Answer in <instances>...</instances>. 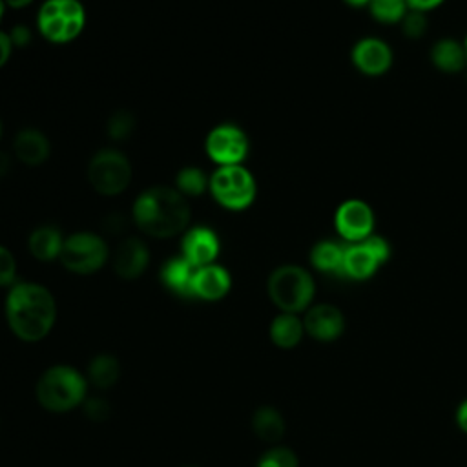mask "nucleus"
Segmentation results:
<instances>
[{
  "instance_id": "1",
  "label": "nucleus",
  "mask_w": 467,
  "mask_h": 467,
  "mask_svg": "<svg viewBox=\"0 0 467 467\" xmlns=\"http://www.w3.org/2000/svg\"><path fill=\"white\" fill-rule=\"evenodd\" d=\"M5 319L18 339L27 343L40 341L55 325V297L44 285L15 283L5 297Z\"/></svg>"
},
{
  "instance_id": "2",
  "label": "nucleus",
  "mask_w": 467,
  "mask_h": 467,
  "mask_svg": "<svg viewBox=\"0 0 467 467\" xmlns=\"http://www.w3.org/2000/svg\"><path fill=\"white\" fill-rule=\"evenodd\" d=\"M131 215L140 232L155 239H166L188 230L192 210L177 188L157 184L135 199Z\"/></svg>"
},
{
  "instance_id": "3",
  "label": "nucleus",
  "mask_w": 467,
  "mask_h": 467,
  "mask_svg": "<svg viewBox=\"0 0 467 467\" xmlns=\"http://www.w3.org/2000/svg\"><path fill=\"white\" fill-rule=\"evenodd\" d=\"M88 379L71 365H53L36 381L35 396L49 412H69L86 401Z\"/></svg>"
},
{
  "instance_id": "4",
  "label": "nucleus",
  "mask_w": 467,
  "mask_h": 467,
  "mask_svg": "<svg viewBox=\"0 0 467 467\" xmlns=\"http://www.w3.org/2000/svg\"><path fill=\"white\" fill-rule=\"evenodd\" d=\"M266 290L268 297L281 312L299 314L310 306L316 283L306 268L299 265H281L270 274Z\"/></svg>"
},
{
  "instance_id": "5",
  "label": "nucleus",
  "mask_w": 467,
  "mask_h": 467,
  "mask_svg": "<svg viewBox=\"0 0 467 467\" xmlns=\"http://www.w3.org/2000/svg\"><path fill=\"white\" fill-rule=\"evenodd\" d=\"M40 35L53 44L75 40L86 24V13L78 0H46L36 16Z\"/></svg>"
},
{
  "instance_id": "6",
  "label": "nucleus",
  "mask_w": 467,
  "mask_h": 467,
  "mask_svg": "<svg viewBox=\"0 0 467 467\" xmlns=\"http://www.w3.org/2000/svg\"><path fill=\"white\" fill-rule=\"evenodd\" d=\"M86 175L97 193L113 197L130 186L133 170L130 159L122 151L115 148H104L91 157Z\"/></svg>"
},
{
  "instance_id": "7",
  "label": "nucleus",
  "mask_w": 467,
  "mask_h": 467,
  "mask_svg": "<svg viewBox=\"0 0 467 467\" xmlns=\"http://www.w3.org/2000/svg\"><path fill=\"white\" fill-rule=\"evenodd\" d=\"M212 197L226 210L241 212L248 208L257 193L254 175L241 164L219 166L210 177Z\"/></svg>"
},
{
  "instance_id": "8",
  "label": "nucleus",
  "mask_w": 467,
  "mask_h": 467,
  "mask_svg": "<svg viewBox=\"0 0 467 467\" xmlns=\"http://www.w3.org/2000/svg\"><path fill=\"white\" fill-rule=\"evenodd\" d=\"M58 259L66 270L88 275L106 265L108 244L100 235L93 232H75L64 239Z\"/></svg>"
},
{
  "instance_id": "9",
  "label": "nucleus",
  "mask_w": 467,
  "mask_h": 467,
  "mask_svg": "<svg viewBox=\"0 0 467 467\" xmlns=\"http://www.w3.org/2000/svg\"><path fill=\"white\" fill-rule=\"evenodd\" d=\"M248 137L235 124L215 126L204 140L206 155L219 166L241 164L248 155Z\"/></svg>"
},
{
  "instance_id": "10",
  "label": "nucleus",
  "mask_w": 467,
  "mask_h": 467,
  "mask_svg": "<svg viewBox=\"0 0 467 467\" xmlns=\"http://www.w3.org/2000/svg\"><path fill=\"white\" fill-rule=\"evenodd\" d=\"M374 210L361 199H347L334 212V228L345 243L365 241L374 234Z\"/></svg>"
},
{
  "instance_id": "11",
  "label": "nucleus",
  "mask_w": 467,
  "mask_h": 467,
  "mask_svg": "<svg viewBox=\"0 0 467 467\" xmlns=\"http://www.w3.org/2000/svg\"><path fill=\"white\" fill-rule=\"evenodd\" d=\"M354 67L365 77L385 75L394 62L392 47L378 36H363L350 49Z\"/></svg>"
},
{
  "instance_id": "12",
  "label": "nucleus",
  "mask_w": 467,
  "mask_h": 467,
  "mask_svg": "<svg viewBox=\"0 0 467 467\" xmlns=\"http://www.w3.org/2000/svg\"><path fill=\"white\" fill-rule=\"evenodd\" d=\"M303 327L310 337L328 343V341H336L343 334L345 317L337 306L321 303L306 310L303 317Z\"/></svg>"
},
{
  "instance_id": "13",
  "label": "nucleus",
  "mask_w": 467,
  "mask_h": 467,
  "mask_svg": "<svg viewBox=\"0 0 467 467\" xmlns=\"http://www.w3.org/2000/svg\"><path fill=\"white\" fill-rule=\"evenodd\" d=\"M182 257L195 268L212 265L219 255L221 244L213 230L206 226H193L184 232L181 241Z\"/></svg>"
},
{
  "instance_id": "14",
  "label": "nucleus",
  "mask_w": 467,
  "mask_h": 467,
  "mask_svg": "<svg viewBox=\"0 0 467 467\" xmlns=\"http://www.w3.org/2000/svg\"><path fill=\"white\" fill-rule=\"evenodd\" d=\"M232 286V277L228 270L221 265H204L195 268L192 279V297L202 301H219L223 299Z\"/></svg>"
},
{
  "instance_id": "15",
  "label": "nucleus",
  "mask_w": 467,
  "mask_h": 467,
  "mask_svg": "<svg viewBox=\"0 0 467 467\" xmlns=\"http://www.w3.org/2000/svg\"><path fill=\"white\" fill-rule=\"evenodd\" d=\"M150 265V250L137 237L124 239L113 254V270L122 279H137Z\"/></svg>"
},
{
  "instance_id": "16",
  "label": "nucleus",
  "mask_w": 467,
  "mask_h": 467,
  "mask_svg": "<svg viewBox=\"0 0 467 467\" xmlns=\"http://www.w3.org/2000/svg\"><path fill=\"white\" fill-rule=\"evenodd\" d=\"M13 153L26 166H40L49 159L51 144L40 130L26 128L15 135Z\"/></svg>"
},
{
  "instance_id": "17",
  "label": "nucleus",
  "mask_w": 467,
  "mask_h": 467,
  "mask_svg": "<svg viewBox=\"0 0 467 467\" xmlns=\"http://www.w3.org/2000/svg\"><path fill=\"white\" fill-rule=\"evenodd\" d=\"M381 266L379 259L372 254V250L361 243H347L345 259H343V275L354 281H365L372 277Z\"/></svg>"
},
{
  "instance_id": "18",
  "label": "nucleus",
  "mask_w": 467,
  "mask_h": 467,
  "mask_svg": "<svg viewBox=\"0 0 467 467\" xmlns=\"http://www.w3.org/2000/svg\"><path fill=\"white\" fill-rule=\"evenodd\" d=\"M345 241L321 239L310 250V263L321 274L343 275V259H345Z\"/></svg>"
},
{
  "instance_id": "19",
  "label": "nucleus",
  "mask_w": 467,
  "mask_h": 467,
  "mask_svg": "<svg viewBox=\"0 0 467 467\" xmlns=\"http://www.w3.org/2000/svg\"><path fill=\"white\" fill-rule=\"evenodd\" d=\"M431 64L441 73H460L467 66L463 42L454 38H440L431 47Z\"/></svg>"
},
{
  "instance_id": "20",
  "label": "nucleus",
  "mask_w": 467,
  "mask_h": 467,
  "mask_svg": "<svg viewBox=\"0 0 467 467\" xmlns=\"http://www.w3.org/2000/svg\"><path fill=\"white\" fill-rule=\"evenodd\" d=\"M29 252L35 259L38 261H53L60 257L62 246H64V237L58 228L44 224L38 226L31 232L29 241H27Z\"/></svg>"
},
{
  "instance_id": "21",
  "label": "nucleus",
  "mask_w": 467,
  "mask_h": 467,
  "mask_svg": "<svg viewBox=\"0 0 467 467\" xmlns=\"http://www.w3.org/2000/svg\"><path fill=\"white\" fill-rule=\"evenodd\" d=\"M195 266H192L182 255L166 261L161 268L162 285L177 296L192 297V279Z\"/></svg>"
},
{
  "instance_id": "22",
  "label": "nucleus",
  "mask_w": 467,
  "mask_h": 467,
  "mask_svg": "<svg viewBox=\"0 0 467 467\" xmlns=\"http://www.w3.org/2000/svg\"><path fill=\"white\" fill-rule=\"evenodd\" d=\"M303 334V319H299L297 314L281 312L270 323V339L279 348H294L301 341Z\"/></svg>"
},
{
  "instance_id": "23",
  "label": "nucleus",
  "mask_w": 467,
  "mask_h": 467,
  "mask_svg": "<svg viewBox=\"0 0 467 467\" xmlns=\"http://www.w3.org/2000/svg\"><path fill=\"white\" fill-rule=\"evenodd\" d=\"M252 429L263 441H279L285 434V420L275 407L263 405L252 416Z\"/></svg>"
},
{
  "instance_id": "24",
  "label": "nucleus",
  "mask_w": 467,
  "mask_h": 467,
  "mask_svg": "<svg viewBox=\"0 0 467 467\" xmlns=\"http://www.w3.org/2000/svg\"><path fill=\"white\" fill-rule=\"evenodd\" d=\"M120 376V363L111 354H99L88 365V379L97 389H109Z\"/></svg>"
},
{
  "instance_id": "25",
  "label": "nucleus",
  "mask_w": 467,
  "mask_h": 467,
  "mask_svg": "<svg viewBox=\"0 0 467 467\" xmlns=\"http://www.w3.org/2000/svg\"><path fill=\"white\" fill-rule=\"evenodd\" d=\"M175 188L184 195V197H197L210 188V179L201 168L195 166H186L181 168L175 175Z\"/></svg>"
},
{
  "instance_id": "26",
  "label": "nucleus",
  "mask_w": 467,
  "mask_h": 467,
  "mask_svg": "<svg viewBox=\"0 0 467 467\" xmlns=\"http://www.w3.org/2000/svg\"><path fill=\"white\" fill-rule=\"evenodd\" d=\"M407 11V0H370L368 4L370 16L381 24H400Z\"/></svg>"
},
{
  "instance_id": "27",
  "label": "nucleus",
  "mask_w": 467,
  "mask_h": 467,
  "mask_svg": "<svg viewBox=\"0 0 467 467\" xmlns=\"http://www.w3.org/2000/svg\"><path fill=\"white\" fill-rule=\"evenodd\" d=\"M133 130H135V117L128 109H117L109 115L106 131L113 140H117V142L128 140L131 137Z\"/></svg>"
},
{
  "instance_id": "28",
  "label": "nucleus",
  "mask_w": 467,
  "mask_h": 467,
  "mask_svg": "<svg viewBox=\"0 0 467 467\" xmlns=\"http://www.w3.org/2000/svg\"><path fill=\"white\" fill-rule=\"evenodd\" d=\"M255 467H299V460L288 447H272L257 460Z\"/></svg>"
},
{
  "instance_id": "29",
  "label": "nucleus",
  "mask_w": 467,
  "mask_h": 467,
  "mask_svg": "<svg viewBox=\"0 0 467 467\" xmlns=\"http://www.w3.org/2000/svg\"><path fill=\"white\" fill-rule=\"evenodd\" d=\"M400 26L407 38L418 40L427 33V13L409 9L407 15L403 16V20L400 22Z\"/></svg>"
},
{
  "instance_id": "30",
  "label": "nucleus",
  "mask_w": 467,
  "mask_h": 467,
  "mask_svg": "<svg viewBox=\"0 0 467 467\" xmlns=\"http://www.w3.org/2000/svg\"><path fill=\"white\" fill-rule=\"evenodd\" d=\"M16 277V261L11 250L0 244V286H13Z\"/></svg>"
},
{
  "instance_id": "31",
  "label": "nucleus",
  "mask_w": 467,
  "mask_h": 467,
  "mask_svg": "<svg viewBox=\"0 0 467 467\" xmlns=\"http://www.w3.org/2000/svg\"><path fill=\"white\" fill-rule=\"evenodd\" d=\"M84 410H86V414H88L91 420L100 421V420H104V418L109 414V405H108L106 400H102V398H91V400H88V401L84 403Z\"/></svg>"
},
{
  "instance_id": "32",
  "label": "nucleus",
  "mask_w": 467,
  "mask_h": 467,
  "mask_svg": "<svg viewBox=\"0 0 467 467\" xmlns=\"http://www.w3.org/2000/svg\"><path fill=\"white\" fill-rule=\"evenodd\" d=\"M9 38H11V44L13 47H26L31 38H33V33L27 26H15L11 31H9Z\"/></svg>"
},
{
  "instance_id": "33",
  "label": "nucleus",
  "mask_w": 467,
  "mask_h": 467,
  "mask_svg": "<svg viewBox=\"0 0 467 467\" xmlns=\"http://www.w3.org/2000/svg\"><path fill=\"white\" fill-rule=\"evenodd\" d=\"M13 44H11V38H9V33H4L0 31V67H4L13 53Z\"/></svg>"
},
{
  "instance_id": "34",
  "label": "nucleus",
  "mask_w": 467,
  "mask_h": 467,
  "mask_svg": "<svg viewBox=\"0 0 467 467\" xmlns=\"http://www.w3.org/2000/svg\"><path fill=\"white\" fill-rule=\"evenodd\" d=\"M445 0H407L409 4V9H414V11H421V13H429L436 7H440Z\"/></svg>"
},
{
  "instance_id": "35",
  "label": "nucleus",
  "mask_w": 467,
  "mask_h": 467,
  "mask_svg": "<svg viewBox=\"0 0 467 467\" xmlns=\"http://www.w3.org/2000/svg\"><path fill=\"white\" fill-rule=\"evenodd\" d=\"M456 423L458 427L467 432V400H463L460 405H458V410H456Z\"/></svg>"
},
{
  "instance_id": "36",
  "label": "nucleus",
  "mask_w": 467,
  "mask_h": 467,
  "mask_svg": "<svg viewBox=\"0 0 467 467\" xmlns=\"http://www.w3.org/2000/svg\"><path fill=\"white\" fill-rule=\"evenodd\" d=\"M11 170V157L0 150V177Z\"/></svg>"
},
{
  "instance_id": "37",
  "label": "nucleus",
  "mask_w": 467,
  "mask_h": 467,
  "mask_svg": "<svg viewBox=\"0 0 467 467\" xmlns=\"http://www.w3.org/2000/svg\"><path fill=\"white\" fill-rule=\"evenodd\" d=\"M5 5H9L11 9H22L27 7L29 4H33V0H4Z\"/></svg>"
},
{
  "instance_id": "38",
  "label": "nucleus",
  "mask_w": 467,
  "mask_h": 467,
  "mask_svg": "<svg viewBox=\"0 0 467 467\" xmlns=\"http://www.w3.org/2000/svg\"><path fill=\"white\" fill-rule=\"evenodd\" d=\"M348 7H356V9H359V7H368V4H370V0H343Z\"/></svg>"
},
{
  "instance_id": "39",
  "label": "nucleus",
  "mask_w": 467,
  "mask_h": 467,
  "mask_svg": "<svg viewBox=\"0 0 467 467\" xmlns=\"http://www.w3.org/2000/svg\"><path fill=\"white\" fill-rule=\"evenodd\" d=\"M4 11H5V4H4V0H0V22L4 18Z\"/></svg>"
},
{
  "instance_id": "40",
  "label": "nucleus",
  "mask_w": 467,
  "mask_h": 467,
  "mask_svg": "<svg viewBox=\"0 0 467 467\" xmlns=\"http://www.w3.org/2000/svg\"><path fill=\"white\" fill-rule=\"evenodd\" d=\"M463 49H465V57H467V35H465V38H463Z\"/></svg>"
},
{
  "instance_id": "41",
  "label": "nucleus",
  "mask_w": 467,
  "mask_h": 467,
  "mask_svg": "<svg viewBox=\"0 0 467 467\" xmlns=\"http://www.w3.org/2000/svg\"><path fill=\"white\" fill-rule=\"evenodd\" d=\"M0 139H2V122H0Z\"/></svg>"
},
{
  "instance_id": "42",
  "label": "nucleus",
  "mask_w": 467,
  "mask_h": 467,
  "mask_svg": "<svg viewBox=\"0 0 467 467\" xmlns=\"http://www.w3.org/2000/svg\"><path fill=\"white\" fill-rule=\"evenodd\" d=\"M182 467H197V465H182Z\"/></svg>"
}]
</instances>
